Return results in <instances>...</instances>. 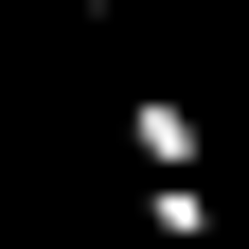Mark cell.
I'll return each instance as SVG.
<instances>
[{
    "mask_svg": "<svg viewBox=\"0 0 249 249\" xmlns=\"http://www.w3.org/2000/svg\"><path fill=\"white\" fill-rule=\"evenodd\" d=\"M124 160H142V213H160V249H213V124L178 107V89H124Z\"/></svg>",
    "mask_w": 249,
    "mask_h": 249,
    "instance_id": "obj_1",
    "label": "cell"
},
{
    "mask_svg": "<svg viewBox=\"0 0 249 249\" xmlns=\"http://www.w3.org/2000/svg\"><path fill=\"white\" fill-rule=\"evenodd\" d=\"M89 18H107V0H89Z\"/></svg>",
    "mask_w": 249,
    "mask_h": 249,
    "instance_id": "obj_2",
    "label": "cell"
}]
</instances>
